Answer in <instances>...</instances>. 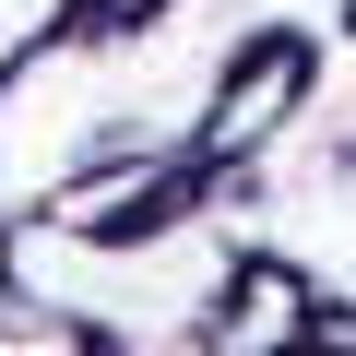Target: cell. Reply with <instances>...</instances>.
<instances>
[{"mask_svg":"<svg viewBox=\"0 0 356 356\" xmlns=\"http://www.w3.org/2000/svg\"><path fill=\"white\" fill-rule=\"evenodd\" d=\"M309 332H321V285H309L297 261H261V250L226 273V297H214V321H202L214 356H297Z\"/></svg>","mask_w":356,"mask_h":356,"instance_id":"cell-1","label":"cell"},{"mask_svg":"<svg viewBox=\"0 0 356 356\" xmlns=\"http://www.w3.org/2000/svg\"><path fill=\"white\" fill-rule=\"evenodd\" d=\"M297 95H309V60H297V48H238L226 107L202 119V154H214V166H238V154H250V131H261V119L285 131V107H297Z\"/></svg>","mask_w":356,"mask_h":356,"instance_id":"cell-2","label":"cell"},{"mask_svg":"<svg viewBox=\"0 0 356 356\" xmlns=\"http://www.w3.org/2000/svg\"><path fill=\"white\" fill-rule=\"evenodd\" d=\"M72 13H83V0H0V83H13L24 60H48Z\"/></svg>","mask_w":356,"mask_h":356,"instance_id":"cell-3","label":"cell"},{"mask_svg":"<svg viewBox=\"0 0 356 356\" xmlns=\"http://www.w3.org/2000/svg\"><path fill=\"white\" fill-rule=\"evenodd\" d=\"M107 356H214V344H202V332H191V344H178V332H131V344H107Z\"/></svg>","mask_w":356,"mask_h":356,"instance_id":"cell-4","label":"cell"},{"mask_svg":"<svg viewBox=\"0 0 356 356\" xmlns=\"http://www.w3.org/2000/svg\"><path fill=\"white\" fill-rule=\"evenodd\" d=\"M297 356H332V344H297Z\"/></svg>","mask_w":356,"mask_h":356,"instance_id":"cell-5","label":"cell"}]
</instances>
